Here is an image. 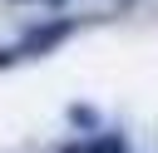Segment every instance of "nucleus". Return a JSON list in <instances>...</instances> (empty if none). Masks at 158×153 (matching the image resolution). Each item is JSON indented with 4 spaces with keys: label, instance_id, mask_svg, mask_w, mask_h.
<instances>
[{
    "label": "nucleus",
    "instance_id": "3",
    "mask_svg": "<svg viewBox=\"0 0 158 153\" xmlns=\"http://www.w3.org/2000/svg\"><path fill=\"white\" fill-rule=\"evenodd\" d=\"M69 118H74V123H79V128H99V118H94V114H89V109H69Z\"/></svg>",
    "mask_w": 158,
    "mask_h": 153
},
{
    "label": "nucleus",
    "instance_id": "5",
    "mask_svg": "<svg viewBox=\"0 0 158 153\" xmlns=\"http://www.w3.org/2000/svg\"><path fill=\"white\" fill-rule=\"evenodd\" d=\"M49 5H64V0H49Z\"/></svg>",
    "mask_w": 158,
    "mask_h": 153
},
{
    "label": "nucleus",
    "instance_id": "2",
    "mask_svg": "<svg viewBox=\"0 0 158 153\" xmlns=\"http://www.w3.org/2000/svg\"><path fill=\"white\" fill-rule=\"evenodd\" d=\"M79 153H123V138L118 133H109V138H94L89 148H79Z\"/></svg>",
    "mask_w": 158,
    "mask_h": 153
},
{
    "label": "nucleus",
    "instance_id": "1",
    "mask_svg": "<svg viewBox=\"0 0 158 153\" xmlns=\"http://www.w3.org/2000/svg\"><path fill=\"white\" fill-rule=\"evenodd\" d=\"M69 30H74V20H64V15H59V20H49V25H35V30H25L15 49H20L25 59H35V54H44V49L64 44V39H69Z\"/></svg>",
    "mask_w": 158,
    "mask_h": 153
},
{
    "label": "nucleus",
    "instance_id": "4",
    "mask_svg": "<svg viewBox=\"0 0 158 153\" xmlns=\"http://www.w3.org/2000/svg\"><path fill=\"white\" fill-rule=\"evenodd\" d=\"M15 59H20V49H5V44H0V69H5V64H15Z\"/></svg>",
    "mask_w": 158,
    "mask_h": 153
}]
</instances>
